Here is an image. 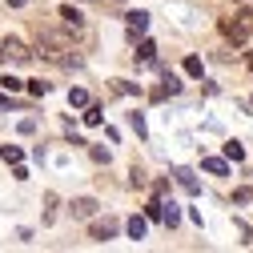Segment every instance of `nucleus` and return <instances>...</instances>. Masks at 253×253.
<instances>
[{
  "mask_svg": "<svg viewBox=\"0 0 253 253\" xmlns=\"http://www.w3.org/2000/svg\"><path fill=\"white\" fill-rule=\"evenodd\" d=\"M117 229H121V221L117 217H105V221H92V237H97V241H109V237H117Z\"/></svg>",
  "mask_w": 253,
  "mask_h": 253,
  "instance_id": "f257e3e1",
  "label": "nucleus"
},
{
  "mask_svg": "<svg viewBox=\"0 0 253 253\" xmlns=\"http://www.w3.org/2000/svg\"><path fill=\"white\" fill-rule=\"evenodd\" d=\"M0 48H4V56L20 60V65H24V60H33V52H28V44H24V41H16V37H8V41L0 44Z\"/></svg>",
  "mask_w": 253,
  "mask_h": 253,
  "instance_id": "f03ea898",
  "label": "nucleus"
},
{
  "mask_svg": "<svg viewBox=\"0 0 253 253\" xmlns=\"http://www.w3.org/2000/svg\"><path fill=\"white\" fill-rule=\"evenodd\" d=\"M173 177H177V185L185 189V193H193V197L201 193V181H197V173H193V169H173Z\"/></svg>",
  "mask_w": 253,
  "mask_h": 253,
  "instance_id": "7ed1b4c3",
  "label": "nucleus"
},
{
  "mask_svg": "<svg viewBox=\"0 0 253 253\" xmlns=\"http://www.w3.org/2000/svg\"><path fill=\"white\" fill-rule=\"evenodd\" d=\"M60 24H65L69 33H81V28H84V16H81L73 4H60Z\"/></svg>",
  "mask_w": 253,
  "mask_h": 253,
  "instance_id": "20e7f679",
  "label": "nucleus"
},
{
  "mask_svg": "<svg viewBox=\"0 0 253 253\" xmlns=\"http://www.w3.org/2000/svg\"><path fill=\"white\" fill-rule=\"evenodd\" d=\"M97 209H101V205L92 201V197H77V201H73V217H77V221H88Z\"/></svg>",
  "mask_w": 253,
  "mask_h": 253,
  "instance_id": "39448f33",
  "label": "nucleus"
},
{
  "mask_svg": "<svg viewBox=\"0 0 253 253\" xmlns=\"http://www.w3.org/2000/svg\"><path fill=\"white\" fill-rule=\"evenodd\" d=\"M173 92H181V81H177V77L169 73V77H165L161 84L153 88V101H165V97H173Z\"/></svg>",
  "mask_w": 253,
  "mask_h": 253,
  "instance_id": "423d86ee",
  "label": "nucleus"
},
{
  "mask_svg": "<svg viewBox=\"0 0 253 253\" xmlns=\"http://www.w3.org/2000/svg\"><path fill=\"white\" fill-rule=\"evenodd\" d=\"M125 24H129V33H145V28H149V12H141V8L125 12Z\"/></svg>",
  "mask_w": 253,
  "mask_h": 253,
  "instance_id": "0eeeda50",
  "label": "nucleus"
},
{
  "mask_svg": "<svg viewBox=\"0 0 253 253\" xmlns=\"http://www.w3.org/2000/svg\"><path fill=\"white\" fill-rule=\"evenodd\" d=\"M221 33H225L233 44H245V28H241L237 20H221Z\"/></svg>",
  "mask_w": 253,
  "mask_h": 253,
  "instance_id": "6e6552de",
  "label": "nucleus"
},
{
  "mask_svg": "<svg viewBox=\"0 0 253 253\" xmlns=\"http://www.w3.org/2000/svg\"><path fill=\"white\" fill-rule=\"evenodd\" d=\"M201 165H205V173H213V177H225V173H229V165L221 161V157H205Z\"/></svg>",
  "mask_w": 253,
  "mask_h": 253,
  "instance_id": "1a4fd4ad",
  "label": "nucleus"
},
{
  "mask_svg": "<svg viewBox=\"0 0 253 253\" xmlns=\"http://www.w3.org/2000/svg\"><path fill=\"white\" fill-rule=\"evenodd\" d=\"M145 225H149L145 217H129V225H125V229H129V237H133V241H141V237H145Z\"/></svg>",
  "mask_w": 253,
  "mask_h": 253,
  "instance_id": "9d476101",
  "label": "nucleus"
},
{
  "mask_svg": "<svg viewBox=\"0 0 253 253\" xmlns=\"http://www.w3.org/2000/svg\"><path fill=\"white\" fill-rule=\"evenodd\" d=\"M153 48H157V44H153V41H141V44H137V56H141V60H145V65H153V56H157V52H153Z\"/></svg>",
  "mask_w": 253,
  "mask_h": 253,
  "instance_id": "9b49d317",
  "label": "nucleus"
},
{
  "mask_svg": "<svg viewBox=\"0 0 253 253\" xmlns=\"http://www.w3.org/2000/svg\"><path fill=\"white\" fill-rule=\"evenodd\" d=\"M201 69H205L201 56H185V73H189V77H201Z\"/></svg>",
  "mask_w": 253,
  "mask_h": 253,
  "instance_id": "f8f14e48",
  "label": "nucleus"
},
{
  "mask_svg": "<svg viewBox=\"0 0 253 253\" xmlns=\"http://www.w3.org/2000/svg\"><path fill=\"white\" fill-rule=\"evenodd\" d=\"M0 157H4V161H8V165H16V161H20V157H24V153H20L16 145H4V149H0Z\"/></svg>",
  "mask_w": 253,
  "mask_h": 253,
  "instance_id": "ddd939ff",
  "label": "nucleus"
},
{
  "mask_svg": "<svg viewBox=\"0 0 253 253\" xmlns=\"http://www.w3.org/2000/svg\"><path fill=\"white\" fill-rule=\"evenodd\" d=\"M225 157H229V161H245V149H241L237 141H229V145H225Z\"/></svg>",
  "mask_w": 253,
  "mask_h": 253,
  "instance_id": "4468645a",
  "label": "nucleus"
},
{
  "mask_svg": "<svg viewBox=\"0 0 253 253\" xmlns=\"http://www.w3.org/2000/svg\"><path fill=\"white\" fill-rule=\"evenodd\" d=\"M0 88H4V92H20L24 81H16V77H0Z\"/></svg>",
  "mask_w": 253,
  "mask_h": 253,
  "instance_id": "2eb2a0df",
  "label": "nucleus"
},
{
  "mask_svg": "<svg viewBox=\"0 0 253 253\" xmlns=\"http://www.w3.org/2000/svg\"><path fill=\"white\" fill-rule=\"evenodd\" d=\"M145 221H161V201H149L145 205Z\"/></svg>",
  "mask_w": 253,
  "mask_h": 253,
  "instance_id": "dca6fc26",
  "label": "nucleus"
},
{
  "mask_svg": "<svg viewBox=\"0 0 253 253\" xmlns=\"http://www.w3.org/2000/svg\"><path fill=\"white\" fill-rule=\"evenodd\" d=\"M101 121H105V117H101V109H97V105H92V109L84 113V125H92V129H97V125H101Z\"/></svg>",
  "mask_w": 253,
  "mask_h": 253,
  "instance_id": "f3484780",
  "label": "nucleus"
},
{
  "mask_svg": "<svg viewBox=\"0 0 253 253\" xmlns=\"http://www.w3.org/2000/svg\"><path fill=\"white\" fill-rule=\"evenodd\" d=\"M28 92H33V97H44V92H48V81H28Z\"/></svg>",
  "mask_w": 253,
  "mask_h": 253,
  "instance_id": "a211bd4d",
  "label": "nucleus"
},
{
  "mask_svg": "<svg viewBox=\"0 0 253 253\" xmlns=\"http://www.w3.org/2000/svg\"><path fill=\"white\" fill-rule=\"evenodd\" d=\"M69 105H88V92H84V88H73V92H69Z\"/></svg>",
  "mask_w": 253,
  "mask_h": 253,
  "instance_id": "6ab92c4d",
  "label": "nucleus"
},
{
  "mask_svg": "<svg viewBox=\"0 0 253 253\" xmlns=\"http://www.w3.org/2000/svg\"><path fill=\"white\" fill-rule=\"evenodd\" d=\"M92 161H101V165H109V161H113V153H109V149H101V145H97V149H92Z\"/></svg>",
  "mask_w": 253,
  "mask_h": 253,
  "instance_id": "aec40b11",
  "label": "nucleus"
},
{
  "mask_svg": "<svg viewBox=\"0 0 253 253\" xmlns=\"http://www.w3.org/2000/svg\"><path fill=\"white\" fill-rule=\"evenodd\" d=\"M133 129H137V137H145V133H149V129H145V117H141V113H133Z\"/></svg>",
  "mask_w": 253,
  "mask_h": 253,
  "instance_id": "412c9836",
  "label": "nucleus"
},
{
  "mask_svg": "<svg viewBox=\"0 0 253 253\" xmlns=\"http://www.w3.org/2000/svg\"><path fill=\"white\" fill-rule=\"evenodd\" d=\"M237 24H241V28H245V33H249V28H253V12H249V8H245V12H241V16H237Z\"/></svg>",
  "mask_w": 253,
  "mask_h": 253,
  "instance_id": "4be33fe9",
  "label": "nucleus"
},
{
  "mask_svg": "<svg viewBox=\"0 0 253 253\" xmlns=\"http://www.w3.org/2000/svg\"><path fill=\"white\" fill-rule=\"evenodd\" d=\"M8 4H12V8H24V4H28V0H8Z\"/></svg>",
  "mask_w": 253,
  "mask_h": 253,
  "instance_id": "5701e85b",
  "label": "nucleus"
},
{
  "mask_svg": "<svg viewBox=\"0 0 253 253\" xmlns=\"http://www.w3.org/2000/svg\"><path fill=\"white\" fill-rule=\"evenodd\" d=\"M4 105H8V92H0V109H4Z\"/></svg>",
  "mask_w": 253,
  "mask_h": 253,
  "instance_id": "b1692460",
  "label": "nucleus"
},
{
  "mask_svg": "<svg viewBox=\"0 0 253 253\" xmlns=\"http://www.w3.org/2000/svg\"><path fill=\"white\" fill-rule=\"evenodd\" d=\"M245 65H249V69H253V52H249V56H245Z\"/></svg>",
  "mask_w": 253,
  "mask_h": 253,
  "instance_id": "393cba45",
  "label": "nucleus"
}]
</instances>
